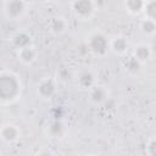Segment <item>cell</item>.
Returning a JSON list of instances; mask_svg holds the SVG:
<instances>
[{"label": "cell", "mask_w": 156, "mask_h": 156, "mask_svg": "<svg viewBox=\"0 0 156 156\" xmlns=\"http://www.w3.org/2000/svg\"><path fill=\"white\" fill-rule=\"evenodd\" d=\"M21 82L12 72H0V102L10 104L21 95Z\"/></svg>", "instance_id": "6da1fadb"}, {"label": "cell", "mask_w": 156, "mask_h": 156, "mask_svg": "<svg viewBox=\"0 0 156 156\" xmlns=\"http://www.w3.org/2000/svg\"><path fill=\"white\" fill-rule=\"evenodd\" d=\"M87 46L89 51L96 56H104L110 50V40L101 32H94L88 37Z\"/></svg>", "instance_id": "7a4b0ae2"}, {"label": "cell", "mask_w": 156, "mask_h": 156, "mask_svg": "<svg viewBox=\"0 0 156 156\" xmlns=\"http://www.w3.org/2000/svg\"><path fill=\"white\" fill-rule=\"evenodd\" d=\"M27 9V4L23 0H6L4 5V13L6 18L15 21L21 18Z\"/></svg>", "instance_id": "3957f363"}, {"label": "cell", "mask_w": 156, "mask_h": 156, "mask_svg": "<svg viewBox=\"0 0 156 156\" xmlns=\"http://www.w3.org/2000/svg\"><path fill=\"white\" fill-rule=\"evenodd\" d=\"M72 10L78 18L88 20L94 15L95 11L94 0H73Z\"/></svg>", "instance_id": "277c9868"}, {"label": "cell", "mask_w": 156, "mask_h": 156, "mask_svg": "<svg viewBox=\"0 0 156 156\" xmlns=\"http://www.w3.org/2000/svg\"><path fill=\"white\" fill-rule=\"evenodd\" d=\"M37 93L43 99H50L56 93V84L51 78H45L40 80L37 87Z\"/></svg>", "instance_id": "5b68a950"}, {"label": "cell", "mask_w": 156, "mask_h": 156, "mask_svg": "<svg viewBox=\"0 0 156 156\" xmlns=\"http://www.w3.org/2000/svg\"><path fill=\"white\" fill-rule=\"evenodd\" d=\"M89 98L91 102L96 105H101L108 99V90L104 85L94 84L91 88H89Z\"/></svg>", "instance_id": "8992f818"}, {"label": "cell", "mask_w": 156, "mask_h": 156, "mask_svg": "<svg viewBox=\"0 0 156 156\" xmlns=\"http://www.w3.org/2000/svg\"><path fill=\"white\" fill-rule=\"evenodd\" d=\"M11 44L13 48L20 50L26 46L33 45V40H32V37L29 33H27L26 30H18L11 37Z\"/></svg>", "instance_id": "52a82bcc"}, {"label": "cell", "mask_w": 156, "mask_h": 156, "mask_svg": "<svg viewBox=\"0 0 156 156\" xmlns=\"http://www.w3.org/2000/svg\"><path fill=\"white\" fill-rule=\"evenodd\" d=\"M0 138L5 143H15L20 138V130L15 124H5L0 128Z\"/></svg>", "instance_id": "ba28073f"}, {"label": "cell", "mask_w": 156, "mask_h": 156, "mask_svg": "<svg viewBox=\"0 0 156 156\" xmlns=\"http://www.w3.org/2000/svg\"><path fill=\"white\" fill-rule=\"evenodd\" d=\"M66 133V126L63 124L62 121L60 119H54L51 121L48 127H46V134L50 136V138H54V139H58V138H62Z\"/></svg>", "instance_id": "9c48e42d"}, {"label": "cell", "mask_w": 156, "mask_h": 156, "mask_svg": "<svg viewBox=\"0 0 156 156\" xmlns=\"http://www.w3.org/2000/svg\"><path fill=\"white\" fill-rule=\"evenodd\" d=\"M152 51L150 45L147 44H138L134 50H133V56L140 62V63H145L151 58Z\"/></svg>", "instance_id": "30bf717a"}, {"label": "cell", "mask_w": 156, "mask_h": 156, "mask_svg": "<svg viewBox=\"0 0 156 156\" xmlns=\"http://www.w3.org/2000/svg\"><path fill=\"white\" fill-rule=\"evenodd\" d=\"M78 85L83 89H89L95 84V74L90 69H83L77 77Z\"/></svg>", "instance_id": "8fae6325"}, {"label": "cell", "mask_w": 156, "mask_h": 156, "mask_svg": "<svg viewBox=\"0 0 156 156\" xmlns=\"http://www.w3.org/2000/svg\"><path fill=\"white\" fill-rule=\"evenodd\" d=\"M17 57H18V60H20L22 63H24V65H30V63H33V62L35 61V58H37V51H35V49H34L33 45L26 46V48H23V49L17 50Z\"/></svg>", "instance_id": "7c38bea8"}, {"label": "cell", "mask_w": 156, "mask_h": 156, "mask_svg": "<svg viewBox=\"0 0 156 156\" xmlns=\"http://www.w3.org/2000/svg\"><path fill=\"white\" fill-rule=\"evenodd\" d=\"M110 49L117 55H123L128 50V40L123 35H117L110 41Z\"/></svg>", "instance_id": "4fadbf2b"}, {"label": "cell", "mask_w": 156, "mask_h": 156, "mask_svg": "<svg viewBox=\"0 0 156 156\" xmlns=\"http://www.w3.org/2000/svg\"><path fill=\"white\" fill-rule=\"evenodd\" d=\"M66 27H67V23L65 21L63 17H60V16H55L50 20L49 22V29L55 33V34H61L66 30Z\"/></svg>", "instance_id": "5bb4252c"}, {"label": "cell", "mask_w": 156, "mask_h": 156, "mask_svg": "<svg viewBox=\"0 0 156 156\" xmlns=\"http://www.w3.org/2000/svg\"><path fill=\"white\" fill-rule=\"evenodd\" d=\"M145 0H124V7L130 15H139L143 12Z\"/></svg>", "instance_id": "9a60e30c"}, {"label": "cell", "mask_w": 156, "mask_h": 156, "mask_svg": "<svg viewBox=\"0 0 156 156\" xmlns=\"http://www.w3.org/2000/svg\"><path fill=\"white\" fill-rule=\"evenodd\" d=\"M140 66H141V63H140L133 55H132L130 57L126 58L124 62H123V67H124V69H126L129 74H136V73L140 71Z\"/></svg>", "instance_id": "2e32d148"}, {"label": "cell", "mask_w": 156, "mask_h": 156, "mask_svg": "<svg viewBox=\"0 0 156 156\" xmlns=\"http://www.w3.org/2000/svg\"><path fill=\"white\" fill-rule=\"evenodd\" d=\"M143 12L145 13V18H150L155 21L156 20V0H145Z\"/></svg>", "instance_id": "e0dca14e"}, {"label": "cell", "mask_w": 156, "mask_h": 156, "mask_svg": "<svg viewBox=\"0 0 156 156\" xmlns=\"http://www.w3.org/2000/svg\"><path fill=\"white\" fill-rule=\"evenodd\" d=\"M140 29L145 35H154L156 32V22L150 18H145L140 23Z\"/></svg>", "instance_id": "ac0fdd59"}, {"label": "cell", "mask_w": 156, "mask_h": 156, "mask_svg": "<svg viewBox=\"0 0 156 156\" xmlns=\"http://www.w3.org/2000/svg\"><path fill=\"white\" fill-rule=\"evenodd\" d=\"M146 154L154 156L156 154V139L152 136L149 139L147 144H146Z\"/></svg>", "instance_id": "d6986e66"}, {"label": "cell", "mask_w": 156, "mask_h": 156, "mask_svg": "<svg viewBox=\"0 0 156 156\" xmlns=\"http://www.w3.org/2000/svg\"><path fill=\"white\" fill-rule=\"evenodd\" d=\"M23 1H24V2L27 4V5H29V4H33V2L35 1V0H23Z\"/></svg>", "instance_id": "ffe728a7"}]
</instances>
